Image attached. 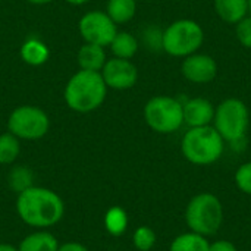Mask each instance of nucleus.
<instances>
[{"mask_svg": "<svg viewBox=\"0 0 251 251\" xmlns=\"http://www.w3.org/2000/svg\"><path fill=\"white\" fill-rule=\"evenodd\" d=\"M234 182L241 193L251 196V162H246L238 166L234 175Z\"/></svg>", "mask_w": 251, "mask_h": 251, "instance_id": "nucleus-24", "label": "nucleus"}, {"mask_svg": "<svg viewBox=\"0 0 251 251\" xmlns=\"http://www.w3.org/2000/svg\"><path fill=\"white\" fill-rule=\"evenodd\" d=\"M147 126L157 134H174L184 125L182 101L171 96L151 97L143 110Z\"/></svg>", "mask_w": 251, "mask_h": 251, "instance_id": "nucleus-7", "label": "nucleus"}, {"mask_svg": "<svg viewBox=\"0 0 251 251\" xmlns=\"http://www.w3.org/2000/svg\"><path fill=\"white\" fill-rule=\"evenodd\" d=\"M78 31L85 43L107 47L118 32V25L104 10H90L81 16Z\"/></svg>", "mask_w": 251, "mask_h": 251, "instance_id": "nucleus-9", "label": "nucleus"}, {"mask_svg": "<svg viewBox=\"0 0 251 251\" xmlns=\"http://www.w3.org/2000/svg\"><path fill=\"white\" fill-rule=\"evenodd\" d=\"M215 104L204 97H193L182 101L184 125L188 128L212 125L215 116Z\"/></svg>", "mask_w": 251, "mask_h": 251, "instance_id": "nucleus-12", "label": "nucleus"}, {"mask_svg": "<svg viewBox=\"0 0 251 251\" xmlns=\"http://www.w3.org/2000/svg\"><path fill=\"white\" fill-rule=\"evenodd\" d=\"M7 182H9V187L15 191V193H22L25 191L26 188L32 187L34 184V174L29 168L26 166H15L10 172H9V176H7Z\"/></svg>", "mask_w": 251, "mask_h": 251, "instance_id": "nucleus-22", "label": "nucleus"}, {"mask_svg": "<svg viewBox=\"0 0 251 251\" xmlns=\"http://www.w3.org/2000/svg\"><path fill=\"white\" fill-rule=\"evenodd\" d=\"M235 37L243 47L251 49V15H247L235 24Z\"/></svg>", "mask_w": 251, "mask_h": 251, "instance_id": "nucleus-25", "label": "nucleus"}, {"mask_svg": "<svg viewBox=\"0 0 251 251\" xmlns=\"http://www.w3.org/2000/svg\"><path fill=\"white\" fill-rule=\"evenodd\" d=\"M216 15L226 24H238L249 13V0H213Z\"/></svg>", "mask_w": 251, "mask_h": 251, "instance_id": "nucleus-14", "label": "nucleus"}, {"mask_svg": "<svg viewBox=\"0 0 251 251\" xmlns=\"http://www.w3.org/2000/svg\"><path fill=\"white\" fill-rule=\"evenodd\" d=\"M109 47L113 53V57L131 60L137 54V51L140 49V43L134 34H131L128 31H118L115 38L109 44Z\"/></svg>", "mask_w": 251, "mask_h": 251, "instance_id": "nucleus-17", "label": "nucleus"}, {"mask_svg": "<svg viewBox=\"0 0 251 251\" xmlns=\"http://www.w3.org/2000/svg\"><path fill=\"white\" fill-rule=\"evenodd\" d=\"M65 1L69 3V4H74V6H82V4L88 3L90 0H65Z\"/></svg>", "mask_w": 251, "mask_h": 251, "instance_id": "nucleus-29", "label": "nucleus"}, {"mask_svg": "<svg viewBox=\"0 0 251 251\" xmlns=\"http://www.w3.org/2000/svg\"><path fill=\"white\" fill-rule=\"evenodd\" d=\"M100 74L107 88L119 90V91L132 88L138 81V69L128 59H119V57L107 59Z\"/></svg>", "mask_w": 251, "mask_h": 251, "instance_id": "nucleus-10", "label": "nucleus"}, {"mask_svg": "<svg viewBox=\"0 0 251 251\" xmlns=\"http://www.w3.org/2000/svg\"><path fill=\"white\" fill-rule=\"evenodd\" d=\"M57 238L49 231H35L26 235L18 246V251H57Z\"/></svg>", "mask_w": 251, "mask_h": 251, "instance_id": "nucleus-15", "label": "nucleus"}, {"mask_svg": "<svg viewBox=\"0 0 251 251\" xmlns=\"http://www.w3.org/2000/svg\"><path fill=\"white\" fill-rule=\"evenodd\" d=\"M209 251H238L237 246L228 240H216L209 243Z\"/></svg>", "mask_w": 251, "mask_h": 251, "instance_id": "nucleus-26", "label": "nucleus"}, {"mask_svg": "<svg viewBox=\"0 0 251 251\" xmlns=\"http://www.w3.org/2000/svg\"><path fill=\"white\" fill-rule=\"evenodd\" d=\"M156 232L150 226H138L132 234V244L138 251H150L156 246Z\"/></svg>", "mask_w": 251, "mask_h": 251, "instance_id": "nucleus-23", "label": "nucleus"}, {"mask_svg": "<svg viewBox=\"0 0 251 251\" xmlns=\"http://www.w3.org/2000/svg\"><path fill=\"white\" fill-rule=\"evenodd\" d=\"M19 54H21V59L26 65H29V66H41L49 60L50 50L41 40L28 38L21 46Z\"/></svg>", "mask_w": 251, "mask_h": 251, "instance_id": "nucleus-16", "label": "nucleus"}, {"mask_svg": "<svg viewBox=\"0 0 251 251\" xmlns=\"http://www.w3.org/2000/svg\"><path fill=\"white\" fill-rule=\"evenodd\" d=\"M169 251H209V240L200 234L188 231L172 240Z\"/></svg>", "mask_w": 251, "mask_h": 251, "instance_id": "nucleus-19", "label": "nucleus"}, {"mask_svg": "<svg viewBox=\"0 0 251 251\" xmlns=\"http://www.w3.org/2000/svg\"><path fill=\"white\" fill-rule=\"evenodd\" d=\"M107 60L106 50L101 46L84 43L76 53V63L82 71L100 72Z\"/></svg>", "mask_w": 251, "mask_h": 251, "instance_id": "nucleus-13", "label": "nucleus"}, {"mask_svg": "<svg viewBox=\"0 0 251 251\" xmlns=\"http://www.w3.org/2000/svg\"><path fill=\"white\" fill-rule=\"evenodd\" d=\"M225 150V141L213 125L188 128L181 141V153L187 162L196 166L216 163Z\"/></svg>", "mask_w": 251, "mask_h": 251, "instance_id": "nucleus-3", "label": "nucleus"}, {"mask_svg": "<svg viewBox=\"0 0 251 251\" xmlns=\"http://www.w3.org/2000/svg\"><path fill=\"white\" fill-rule=\"evenodd\" d=\"M107 97V85L100 72H75L65 85L63 99L66 106L76 113H90L99 109Z\"/></svg>", "mask_w": 251, "mask_h": 251, "instance_id": "nucleus-2", "label": "nucleus"}, {"mask_svg": "<svg viewBox=\"0 0 251 251\" xmlns=\"http://www.w3.org/2000/svg\"><path fill=\"white\" fill-rule=\"evenodd\" d=\"M28 3L31 4H37V6H41V4H47V3H51L54 0H26Z\"/></svg>", "mask_w": 251, "mask_h": 251, "instance_id": "nucleus-30", "label": "nucleus"}, {"mask_svg": "<svg viewBox=\"0 0 251 251\" xmlns=\"http://www.w3.org/2000/svg\"><path fill=\"white\" fill-rule=\"evenodd\" d=\"M249 13L251 15V0H249Z\"/></svg>", "mask_w": 251, "mask_h": 251, "instance_id": "nucleus-31", "label": "nucleus"}, {"mask_svg": "<svg viewBox=\"0 0 251 251\" xmlns=\"http://www.w3.org/2000/svg\"><path fill=\"white\" fill-rule=\"evenodd\" d=\"M0 251H18V247H15V246H12V244L1 243V244H0Z\"/></svg>", "mask_w": 251, "mask_h": 251, "instance_id": "nucleus-28", "label": "nucleus"}, {"mask_svg": "<svg viewBox=\"0 0 251 251\" xmlns=\"http://www.w3.org/2000/svg\"><path fill=\"white\" fill-rule=\"evenodd\" d=\"M204 43V31L194 19H178L162 32V50L174 57H187L197 53Z\"/></svg>", "mask_w": 251, "mask_h": 251, "instance_id": "nucleus-6", "label": "nucleus"}, {"mask_svg": "<svg viewBox=\"0 0 251 251\" xmlns=\"http://www.w3.org/2000/svg\"><path fill=\"white\" fill-rule=\"evenodd\" d=\"M185 224L191 232L206 238L216 235L224 224L222 201L213 193L196 194L185 207Z\"/></svg>", "mask_w": 251, "mask_h": 251, "instance_id": "nucleus-4", "label": "nucleus"}, {"mask_svg": "<svg viewBox=\"0 0 251 251\" xmlns=\"http://www.w3.org/2000/svg\"><path fill=\"white\" fill-rule=\"evenodd\" d=\"M16 213L28 226L47 229L62 221L65 215V203L53 190L32 185L18 194Z\"/></svg>", "mask_w": 251, "mask_h": 251, "instance_id": "nucleus-1", "label": "nucleus"}, {"mask_svg": "<svg viewBox=\"0 0 251 251\" xmlns=\"http://www.w3.org/2000/svg\"><path fill=\"white\" fill-rule=\"evenodd\" d=\"M181 74L193 84H209L218 75V63L210 54L197 51L182 59Z\"/></svg>", "mask_w": 251, "mask_h": 251, "instance_id": "nucleus-11", "label": "nucleus"}, {"mask_svg": "<svg viewBox=\"0 0 251 251\" xmlns=\"http://www.w3.org/2000/svg\"><path fill=\"white\" fill-rule=\"evenodd\" d=\"M104 12L116 25L126 24L137 13V0H107Z\"/></svg>", "mask_w": 251, "mask_h": 251, "instance_id": "nucleus-18", "label": "nucleus"}, {"mask_svg": "<svg viewBox=\"0 0 251 251\" xmlns=\"http://www.w3.org/2000/svg\"><path fill=\"white\" fill-rule=\"evenodd\" d=\"M50 129L49 115L32 104H22L12 110L7 118V131L25 141H37Z\"/></svg>", "mask_w": 251, "mask_h": 251, "instance_id": "nucleus-8", "label": "nucleus"}, {"mask_svg": "<svg viewBox=\"0 0 251 251\" xmlns=\"http://www.w3.org/2000/svg\"><path fill=\"white\" fill-rule=\"evenodd\" d=\"M106 231L113 237H121L128 228V215L122 207H110L104 216Z\"/></svg>", "mask_w": 251, "mask_h": 251, "instance_id": "nucleus-20", "label": "nucleus"}, {"mask_svg": "<svg viewBox=\"0 0 251 251\" xmlns=\"http://www.w3.org/2000/svg\"><path fill=\"white\" fill-rule=\"evenodd\" d=\"M250 122L251 113L247 104L240 99L229 97L215 107L212 125L225 143L237 144L246 140Z\"/></svg>", "mask_w": 251, "mask_h": 251, "instance_id": "nucleus-5", "label": "nucleus"}, {"mask_svg": "<svg viewBox=\"0 0 251 251\" xmlns=\"http://www.w3.org/2000/svg\"><path fill=\"white\" fill-rule=\"evenodd\" d=\"M21 153V140L9 131L0 134V165H12Z\"/></svg>", "mask_w": 251, "mask_h": 251, "instance_id": "nucleus-21", "label": "nucleus"}, {"mask_svg": "<svg viewBox=\"0 0 251 251\" xmlns=\"http://www.w3.org/2000/svg\"><path fill=\"white\" fill-rule=\"evenodd\" d=\"M57 251H90L85 246H82L81 243H75V241H72V243H65V244H62V246H59V249Z\"/></svg>", "mask_w": 251, "mask_h": 251, "instance_id": "nucleus-27", "label": "nucleus"}]
</instances>
